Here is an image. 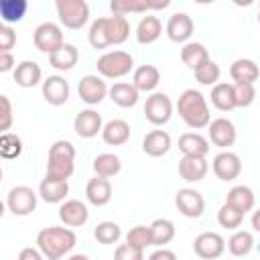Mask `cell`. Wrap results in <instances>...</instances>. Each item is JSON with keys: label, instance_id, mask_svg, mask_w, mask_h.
<instances>
[{"label": "cell", "instance_id": "1", "mask_svg": "<svg viewBox=\"0 0 260 260\" xmlns=\"http://www.w3.org/2000/svg\"><path fill=\"white\" fill-rule=\"evenodd\" d=\"M77 244V236L71 228L49 225L37 234V248L43 252L47 260H61L63 256L71 254Z\"/></svg>", "mask_w": 260, "mask_h": 260}, {"label": "cell", "instance_id": "2", "mask_svg": "<svg viewBox=\"0 0 260 260\" xmlns=\"http://www.w3.org/2000/svg\"><path fill=\"white\" fill-rule=\"evenodd\" d=\"M177 112L181 116V120L191 128V130H201L207 128L211 122V114H209V106L205 95L199 89H185L179 100H177Z\"/></svg>", "mask_w": 260, "mask_h": 260}, {"label": "cell", "instance_id": "3", "mask_svg": "<svg viewBox=\"0 0 260 260\" xmlns=\"http://www.w3.org/2000/svg\"><path fill=\"white\" fill-rule=\"evenodd\" d=\"M75 171V146L73 142L61 138L55 140L49 148V158H47V179L55 181H69V177Z\"/></svg>", "mask_w": 260, "mask_h": 260}, {"label": "cell", "instance_id": "4", "mask_svg": "<svg viewBox=\"0 0 260 260\" xmlns=\"http://www.w3.org/2000/svg\"><path fill=\"white\" fill-rule=\"evenodd\" d=\"M98 73L106 79H120L134 69V57L128 51H106L95 61Z\"/></svg>", "mask_w": 260, "mask_h": 260}, {"label": "cell", "instance_id": "5", "mask_svg": "<svg viewBox=\"0 0 260 260\" xmlns=\"http://www.w3.org/2000/svg\"><path fill=\"white\" fill-rule=\"evenodd\" d=\"M59 22L65 28H83L89 20V6L85 0H57L55 2Z\"/></svg>", "mask_w": 260, "mask_h": 260}, {"label": "cell", "instance_id": "6", "mask_svg": "<svg viewBox=\"0 0 260 260\" xmlns=\"http://www.w3.org/2000/svg\"><path fill=\"white\" fill-rule=\"evenodd\" d=\"M39 193L26 185H16L6 193V207L12 215H30L37 209Z\"/></svg>", "mask_w": 260, "mask_h": 260}, {"label": "cell", "instance_id": "7", "mask_svg": "<svg viewBox=\"0 0 260 260\" xmlns=\"http://www.w3.org/2000/svg\"><path fill=\"white\" fill-rule=\"evenodd\" d=\"M173 102L167 93L162 91H154L146 98L144 102V118L152 124V126H165L171 116H173Z\"/></svg>", "mask_w": 260, "mask_h": 260}, {"label": "cell", "instance_id": "8", "mask_svg": "<svg viewBox=\"0 0 260 260\" xmlns=\"http://www.w3.org/2000/svg\"><path fill=\"white\" fill-rule=\"evenodd\" d=\"M32 41H35V47L47 55H53L57 49L65 45L63 30L55 22H41L32 32Z\"/></svg>", "mask_w": 260, "mask_h": 260}, {"label": "cell", "instance_id": "9", "mask_svg": "<svg viewBox=\"0 0 260 260\" xmlns=\"http://www.w3.org/2000/svg\"><path fill=\"white\" fill-rule=\"evenodd\" d=\"M175 205H177L179 213L189 217V219H197L205 211L203 195L197 189H191V187H183V189H179L175 193Z\"/></svg>", "mask_w": 260, "mask_h": 260}, {"label": "cell", "instance_id": "10", "mask_svg": "<svg viewBox=\"0 0 260 260\" xmlns=\"http://www.w3.org/2000/svg\"><path fill=\"white\" fill-rule=\"evenodd\" d=\"M193 252L201 260H217L225 252V240L217 232H201L193 240Z\"/></svg>", "mask_w": 260, "mask_h": 260}, {"label": "cell", "instance_id": "11", "mask_svg": "<svg viewBox=\"0 0 260 260\" xmlns=\"http://www.w3.org/2000/svg\"><path fill=\"white\" fill-rule=\"evenodd\" d=\"M77 93L81 98L83 104L87 106H98L106 100V95L110 93V87L106 85V81L100 75H83L77 83Z\"/></svg>", "mask_w": 260, "mask_h": 260}, {"label": "cell", "instance_id": "12", "mask_svg": "<svg viewBox=\"0 0 260 260\" xmlns=\"http://www.w3.org/2000/svg\"><path fill=\"white\" fill-rule=\"evenodd\" d=\"M211 171L219 181H234L242 173V158L232 150H221L211 160Z\"/></svg>", "mask_w": 260, "mask_h": 260}, {"label": "cell", "instance_id": "13", "mask_svg": "<svg viewBox=\"0 0 260 260\" xmlns=\"http://www.w3.org/2000/svg\"><path fill=\"white\" fill-rule=\"evenodd\" d=\"M207 138H209L211 144H215L221 150H225V148L234 146V142L238 138V130H236V126H234L232 120H228V118H215L207 126Z\"/></svg>", "mask_w": 260, "mask_h": 260}, {"label": "cell", "instance_id": "14", "mask_svg": "<svg viewBox=\"0 0 260 260\" xmlns=\"http://www.w3.org/2000/svg\"><path fill=\"white\" fill-rule=\"evenodd\" d=\"M73 130L79 138H93V136L102 134V130H104L102 114H98V110H93V108L79 110L73 120Z\"/></svg>", "mask_w": 260, "mask_h": 260}, {"label": "cell", "instance_id": "15", "mask_svg": "<svg viewBox=\"0 0 260 260\" xmlns=\"http://www.w3.org/2000/svg\"><path fill=\"white\" fill-rule=\"evenodd\" d=\"M41 93L49 106H63L69 100L71 87L63 75H49L41 85Z\"/></svg>", "mask_w": 260, "mask_h": 260}, {"label": "cell", "instance_id": "16", "mask_svg": "<svg viewBox=\"0 0 260 260\" xmlns=\"http://www.w3.org/2000/svg\"><path fill=\"white\" fill-rule=\"evenodd\" d=\"M195 30V22L187 12H175L173 16H169L165 32L173 43H189L191 35Z\"/></svg>", "mask_w": 260, "mask_h": 260}, {"label": "cell", "instance_id": "17", "mask_svg": "<svg viewBox=\"0 0 260 260\" xmlns=\"http://www.w3.org/2000/svg\"><path fill=\"white\" fill-rule=\"evenodd\" d=\"M59 219L65 228H81L89 219V209L79 199H67L59 205Z\"/></svg>", "mask_w": 260, "mask_h": 260}, {"label": "cell", "instance_id": "18", "mask_svg": "<svg viewBox=\"0 0 260 260\" xmlns=\"http://www.w3.org/2000/svg\"><path fill=\"white\" fill-rule=\"evenodd\" d=\"M209 162L205 156H183L179 160V177L187 183H199L205 179Z\"/></svg>", "mask_w": 260, "mask_h": 260}, {"label": "cell", "instance_id": "19", "mask_svg": "<svg viewBox=\"0 0 260 260\" xmlns=\"http://www.w3.org/2000/svg\"><path fill=\"white\" fill-rule=\"evenodd\" d=\"M171 146H173V140L167 130H150L142 138V150L152 158L165 156L171 150Z\"/></svg>", "mask_w": 260, "mask_h": 260}, {"label": "cell", "instance_id": "20", "mask_svg": "<svg viewBox=\"0 0 260 260\" xmlns=\"http://www.w3.org/2000/svg\"><path fill=\"white\" fill-rule=\"evenodd\" d=\"M12 75H14V81H16V85H20V87H35V85H39V83H43L41 79H43V69H41V65L37 63V61H30V59H24V61H20L18 65H16V69L12 71Z\"/></svg>", "mask_w": 260, "mask_h": 260}, {"label": "cell", "instance_id": "21", "mask_svg": "<svg viewBox=\"0 0 260 260\" xmlns=\"http://www.w3.org/2000/svg\"><path fill=\"white\" fill-rule=\"evenodd\" d=\"M85 197L95 207L108 205L110 199H112V183H110V179H104V177H98V175L93 179H89L87 185H85Z\"/></svg>", "mask_w": 260, "mask_h": 260}, {"label": "cell", "instance_id": "22", "mask_svg": "<svg viewBox=\"0 0 260 260\" xmlns=\"http://www.w3.org/2000/svg\"><path fill=\"white\" fill-rule=\"evenodd\" d=\"M102 140L108 146H122L130 140V124L122 118H114L104 124L102 130Z\"/></svg>", "mask_w": 260, "mask_h": 260}, {"label": "cell", "instance_id": "23", "mask_svg": "<svg viewBox=\"0 0 260 260\" xmlns=\"http://www.w3.org/2000/svg\"><path fill=\"white\" fill-rule=\"evenodd\" d=\"M230 77L234 79V83H254L260 77V67L254 59L242 57L230 65Z\"/></svg>", "mask_w": 260, "mask_h": 260}, {"label": "cell", "instance_id": "24", "mask_svg": "<svg viewBox=\"0 0 260 260\" xmlns=\"http://www.w3.org/2000/svg\"><path fill=\"white\" fill-rule=\"evenodd\" d=\"M132 83L138 91L144 93H154V89L160 83V71L154 65H140L132 73Z\"/></svg>", "mask_w": 260, "mask_h": 260}, {"label": "cell", "instance_id": "25", "mask_svg": "<svg viewBox=\"0 0 260 260\" xmlns=\"http://www.w3.org/2000/svg\"><path fill=\"white\" fill-rule=\"evenodd\" d=\"M110 100L120 108H134L140 100V91L134 87L132 81H116L110 87Z\"/></svg>", "mask_w": 260, "mask_h": 260}, {"label": "cell", "instance_id": "26", "mask_svg": "<svg viewBox=\"0 0 260 260\" xmlns=\"http://www.w3.org/2000/svg\"><path fill=\"white\" fill-rule=\"evenodd\" d=\"M179 150L183 152V156H207L209 138L199 132H185L179 136Z\"/></svg>", "mask_w": 260, "mask_h": 260}, {"label": "cell", "instance_id": "27", "mask_svg": "<svg viewBox=\"0 0 260 260\" xmlns=\"http://www.w3.org/2000/svg\"><path fill=\"white\" fill-rule=\"evenodd\" d=\"M69 193V181H55V179H43L39 183V197L45 203H63L67 201Z\"/></svg>", "mask_w": 260, "mask_h": 260}, {"label": "cell", "instance_id": "28", "mask_svg": "<svg viewBox=\"0 0 260 260\" xmlns=\"http://www.w3.org/2000/svg\"><path fill=\"white\" fill-rule=\"evenodd\" d=\"M134 35H136V41L140 45H152L162 35V22H160V18L154 16V14L142 16L140 22L136 24V32Z\"/></svg>", "mask_w": 260, "mask_h": 260}, {"label": "cell", "instance_id": "29", "mask_svg": "<svg viewBox=\"0 0 260 260\" xmlns=\"http://www.w3.org/2000/svg\"><path fill=\"white\" fill-rule=\"evenodd\" d=\"M106 18V35H108V43L112 45H122L128 41L130 37V22L126 16L120 14H112V16H104Z\"/></svg>", "mask_w": 260, "mask_h": 260}, {"label": "cell", "instance_id": "30", "mask_svg": "<svg viewBox=\"0 0 260 260\" xmlns=\"http://www.w3.org/2000/svg\"><path fill=\"white\" fill-rule=\"evenodd\" d=\"M225 203H230L232 207H236L238 211H242L246 215L248 211L254 209L256 195L248 185H234L225 195Z\"/></svg>", "mask_w": 260, "mask_h": 260}, {"label": "cell", "instance_id": "31", "mask_svg": "<svg viewBox=\"0 0 260 260\" xmlns=\"http://www.w3.org/2000/svg\"><path fill=\"white\" fill-rule=\"evenodd\" d=\"M181 61L195 73L201 65H205V63L209 61V53H207V49H205L203 43L189 41V43H185L183 49H181Z\"/></svg>", "mask_w": 260, "mask_h": 260}, {"label": "cell", "instance_id": "32", "mask_svg": "<svg viewBox=\"0 0 260 260\" xmlns=\"http://www.w3.org/2000/svg\"><path fill=\"white\" fill-rule=\"evenodd\" d=\"M91 169L98 177H104V179H112L116 177L120 171H122V160L118 154L114 152H102L98 154L93 160H91Z\"/></svg>", "mask_w": 260, "mask_h": 260}, {"label": "cell", "instance_id": "33", "mask_svg": "<svg viewBox=\"0 0 260 260\" xmlns=\"http://www.w3.org/2000/svg\"><path fill=\"white\" fill-rule=\"evenodd\" d=\"M169 2H160V4H148L146 0H112L110 2V10L114 14L126 16L128 12H148V10H162L167 8Z\"/></svg>", "mask_w": 260, "mask_h": 260}, {"label": "cell", "instance_id": "34", "mask_svg": "<svg viewBox=\"0 0 260 260\" xmlns=\"http://www.w3.org/2000/svg\"><path fill=\"white\" fill-rule=\"evenodd\" d=\"M77 61H79V51L71 43H65L61 49H57L53 55H49V63L57 71H69L77 65Z\"/></svg>", "mask_w": 260, "mask_h": 260}, {"label": "cell", "instance_id": "35", "mask_svg": "<svg viewBox=\"0 0 260 260\" xmlns=\"http://www.w3.org/2000/svg\"><path fill=\"white\" fill-rule=\"evenodd\" d=\"M211 104L213 108H217L219 112H232L236 106V95H234V83H225L219 81L217 85L211 87Z\"/></svg>", "mask_w": 260, "mask_h": 260}, {"label": "cell", "instance_id": "36", "mask_svg": "<svg viewBox=\"0 0 260 260\" xmlns=\"http://www.w3.org/2000/svg\"><path fill=\"white\" fill-rule=\"evenodd\" d=\"M225 248L230 250V254H232L234 258H244V256H248V254L254 250V236H252V232L236 230V232L230 236Z\"/></svg>", "mask_w": 260, "mask_h": 260}, {"label": "cell", "instance_id": "37", "mask_svg": "<svg viewBox=\"0 0 260 260\" xmlns=\"http://www.w3.org/2000/svg\"><path fill=\"white\" fill-rule=\"evenodd\" d=\"M150 232H152V246L156 248H165L167 244L173 242L177 230H175V223L167 217H158L150 223Z\"/></svg>", "mask_w": 260, "mask_h": 260}, {"label": "cell", "instance_id": "38", "mask_svg": "<svg viewBox=\"0 0 260 260\" xmlns=\"http://www.w3.org/2000/svg\"><path fill=\"white\" fill-rule=\"evenodd\" d=\"M26 10H28L26 0H2L0 2V18L4 24L20 22L24 18Z\"/></svg>", "mask_w": 260, "mask_h": 260}, {"label": "cell", "instance_id": "39", "mask_svg": "<svg viewBox=\"0 0 260 260\" xmlns=\"http://www.w3.org/2000/svg\"><path fill=\"white\" fill-rule=\"evenodd\" d=\"M93 238L104 246L116 244L122 238V228L116 221H100L93 230Z\"/></svg>", "mask_w": 260, "mask_h": 260}, {"label": "cell", "instance_id": "40", "mask_svg": "<svg viewBox=\"0 0 260 260\" xmlns=\"http://www.w3.org/2000/svg\"><path fill=\"white\" fill-rule=\"evenodd\" d=\"M0 154L6 160L18 158L22 154V140H20V136L14 134V132H4L0 136Z\"/></svg>", "mask_w": 260, "mask_h": 260}, {"label": "cell", "instance_id": "41", "mask_svg": "<svg viewBox=\"0 0 260 260\" xmlns=\"http://www.w3.org/2000/svg\"><path fill=\"white\" fill-rule=\"evenodd\" d=\"M242 221H244V213L238 211L236 207H232L230 203H223V205L219 207V211H217V223H219L221 228L236 232V230L242 225Z\"/></svg>", "mask_w": 260, "mask_h": 260}, {"label": "cell", "instance_id": "42", "mask_svg": "<svg viewBox=\"0 0 260 260\" xmlns=\"http://www.w3.org/2000/svg\"><path fill=\"white\" fill-rule=\"evenodd\" d=\"M126 244H130L132 248H138V250H146L148 246H152L150 225H134V228H130V232L126 234Z\"/></svg>", "mask_w": 260, "mask_h": 260}, {"label": "cell", "instance_id": "43", "mask_svg": "<svg viewBox=\"0 0 260 260\" xmlns=\"http://www.w3.org/2000/svg\"><path fill=\"white\" fill-rule=\"evenodd\" d=\"M87 41L93 49H108V35H106V18L100 16L89 24V32H87Z\"/></svg>", "mask_w": 260, "mask_h": 260}, {"label": "cell", "instance_id": "44", "mask_svg": "<svg viewBox=\"0 0 260 260\" xmlns=\"http://www.w3.org/2000/svg\"><path fill=\"white\" fill-rule=\"evenodd\" d=\"M219 75H221V69L215 61H207L205 65H201L197 71H195V79L201 83V85H217L219 83Z\"/></svg>", "mask_w": 260, "mask_h": 260}, {"label": "cell", "instance_id": "45", "mask_svg": "<svg viewBox=\"0 0 260 260\" xmlns=\"http://www.w3.org/2000/svg\"><path fill=\"white\" fill-rule=\"evenodd\" d=\"M234 95L238 108H248L256 100V87L254 83H234Z\"/></svg>", "mask_w": 260, "mask_h": 260}, {"label": "cell", "instance_id": "46", "mask_svg": "<svg viewBox=\"0 0 260 260\" xmlns=\"http://www.w3.org/2000/svg\"><path fill=\"white\" fill-rule=\"evenodd\" d=\"M114 260H144V250L132 248L130 244H120L114 250Z\"/></svg>", "mask_w": 260, "mask_h": 260}, {"label": "cell", "instance_id": "47", "mask_svg": "<svg viewBox=\"0 0 260 260\" xmlns=\"http://www.w3.org/2000/svg\"><path fill=\"white\" fill-rule=\"evenodd\" d=\"M16 45V32L10 24H0V53H10Z\"/></svg>", "mask_w": 260, "mask_h": 260}, {"label": "cell", "instance_id": "48", "mask_svg": "<svg viewBox=\"0 0 260 260\" xmlns=\"http://www.w3.org/2000/svg\"><path fill=\"white\" fill-rule=\"evenodd\" d=\"M0 108H2V122H0V130L2 134L4 132H10V126H12V104L8 100V95H0Z\"/></svg>", "mask_w": 260, "mask_h": 260}, {"label": "cell", "instance_id": "49", "mask_svg": "<svg viewBox=\"0 0 260 260\" xmlns=\"http://www.w3.org/2000/svg\"><path fill=\"white\" fill-rule=\"evenodd\" d=\"M18 260H47L43 256V252L39 248H32V246H26L18 252Z\"/></svg>", "mask_w": 260, "mask_h": 260}, {"label": "cell", "instance_id": "50", "mask_svg": "<svg viewBox=\"0 0 260 260\" xmlns=\"http://www.w3.org/2000/svg\"><path fill=\"white\" fill-rule=\"evenodd\" d=\"M14 57L12 53H0V73H8V71H14L16 65H14Z\"/></svg>", "mask_w": 260, "mask_h": 260}, {"label": "cell", "instance_id": "51", "mask_svg": "<svg viewBox=\"0 0 260 260\" xmlns=\"http://www.w3.org/2000/svg\"><path fill=\"white\" fill-rule=\"evenodd\" d=\"M146 260H177V254L169 248H156Z\"/></svg>", "mask_w": 260, "mask_h": 260}, {"label": "cell", "instance_id": "52", "mask_svg": "<svg viewBox=\"0 0 260 260\" xmlns=\"http://www.w3.org/2000/svg\"><path fill=\"white\" fill-rule=\"evenodd\" d=\"M250 223H252L254 232H258V234H260V209H256V211L252 213V219H250Z\"/></svg>", "mask_w": 260, "mask_h": 260}, {"label": "cell", "instance_id": "53", "mask_svg": "<svg viewBox=\"0 0 260 260\" xmlns=\"http://www.w3.org/2000/svg\"><path fill=\"white\" fill-rule=\"evenodd\" d=\"M67 260H89V256H87V254H81V252H77V254H71Z\"/></svg>", "mask_w": 260, "mask_h": 260}, {"label": "cell", "instance_id": "54", "mask_svg": "<svg viewBox=\"0 0 260 260\" xmlns=\"http://www.w3.org/2000/svg\"><path fill=\"white\" fill-rule=\"evenodd\" d=\"M258 22H260V6H258Z\"/></svg>", "mask_w": 260, "mask_h": 260}]
</instances>
